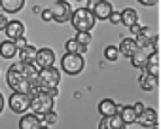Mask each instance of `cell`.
I'll return each instance as SVG.
<instances>
[{
    "instance_id": "6da1fadb",
    "label": "cell",
    "mask_w": 161,
    "mask_h": 129,
    "mask_svg": "<svg viewBox=\"0 0 161 129\" xmlns=\"http://www.w3.org/2000/svg\"><path fill=\"white\" fill-rule=\"evenodd\" d=\"M6 84L12 91L17 93H27L32 97L34 89L40 87L38 86V69L36 64H29V63H12L10 69L6 72Z\"/></svg>"
},
{
    "instance_id": "7a4b0ae2",
    "label": "cell",
    "mask_w": 161,
    "mask_h": 129,
    "mask_svg": "<svg viewBox=\"0 0 161 129\" xmlns=\"http://www.w3.org/2000/svg\"><path fill=\"white\" fill-rule=\"evenodd\" d=\"M53 108H55V97H53L47 89L36 87L34 93H32V97H31V110L42 118V116H46L47 112H51Z\"/></svg>"
},
{
    "instance_id": "3957f363",
    "label": "cell",
    "mask_w": 161,
    "mask_h": 129,
    "mask_svg": "<svg viewBox=\"0 0 161 129\" xmlns=\"http://www.w3.org/2000/svg\"><path fill=\"white\" fill-rule=\"evenodd\" d=\"M95 23H97L95 14L91 12V8H86V6L74 10L72 19H70V25L74 27L76 32H91Z\"/></svg>"
},
{
    "instance_id": "277c9868",
    "label": "cell",
    "mask_w": 161,
    "mask_h": 129,
    "mask_svg": "<svg viewBox=\"0 0 161 129\" xmlns=\"http://www.w3.org/2000/svg\"><path fill=\"white\" fill-rule=\"evenodd\" d=\"M84 69H86V59H84V55H80V53H66L64 51V55L61 59V70L64 74L78 76Z\"/></svg>"
},
{
    "instance_id": "5b68a950",
    "label": "cell",
    "mask_w": 161,
    "mask_h": 129,
    "mask_svg": "<svg viewBox=\"0 0 161 129\" xmlns=\"http://www.w3.org/2000/svg\"><path fill=\"white\" fill-rule=\"evenodd\" d=\"M61 82V70L55 67L49 69H42L38 70V86L44 89H51V87H59Z\"/></svg>"
},
{
    "instance_id": "8992f818",
    "label": "cell",
    "mask_w": 161,
    "mask_h": 129,
    "mask_svg": "<svg viewBox=\"0 0 161 129\" xmlns=\"http://www.w3.org/2000/svg\"><path fill=\"white\" fill-rule=\"evenodd\" d=\"M51 12H53V21L55 23H68L72 19V4L68 2V0H55L53 6H51Z\"/></svg>"
},
{
    "instance_id": "52a82bcc",
    "label": "cell",
    "mask_w": 161,
    "mask_h": 129,
    "mask_svg": "<svg viewBox=\"0 0 161 129\" xmlns=\"http://www.w3.org/2000/svg\"><path fill=\"white\" fill-rule=\"evenodd\" d=\"M8 106H10L12 112L23 116V114H27V110H31V95L14 91L10 95V99H8Z\"/></svg>"
},
{
    "instance_id": "ba28073f",
    "label": "cell",
    "mask_w": 161,
    "mask_h": 129,
    "mask_svg": "<svg viewBox=\"0 0 161 129\" xmlns=\"http://www.w3.org/2000/svg\"><path fill=\"white\" fill-rule=\"evenodd\" d=\"M53 63H55V51L51 48H40L38 49V55H36V69L42 70V69H49L53 67Z\"/></svg>"
},
{
    "instance_id": "9c48e42d",
    "label": "cell",
    "mask_w": 161,
    "mask_h": 129,
    "mask_svg": "<svg viewBox=\"0 0 161 129\" xmlns=\"http://www.w3.org/2000/svg\"><path fill=\"white\" fill-rule=\"evenodd\" d=\"M91 12L95 14V17L99 21H108L112 12H114V6H112V2H108V0H101V2H97L91 8Z\"/></svg>"
},
{
    "instance_id": "30bf717a",
    "label": "cell",
    "mask_w": 161,
    "mask_h": 129,
    "mask_svg": "<svg viewBox=\"0 0 161 129\" xmlns=\"http://www.w3.org/2000/svg\"><path fill=\"white\" fill-rule=\"evenodd\" d=\"M157 84H159V80H157L155 74H152L148 70H140V74H138V86H140L142 91H153L157 87Z\"/></svg>"
},
{
    "instance_id": "8fae6325",
    "label": "cell",
    "mask_w": 161,
    "mask_h": 129,
    "mask_svg": "<svg viewBox=\"0 0 161 129\" xmlns=\"http://www.w3.org/2000/svg\"><path fill=\"white\" fill-rule=\"evenodd\" d=\"M6 38L8 40H19V38H23L25 36V25L21 23V21H17V19H12L10 23H8V27H6Z\"/></svg>"
},
{
    "instance_id": "7c38bea8",
    "label": "cell",
    "mask_w": 161,
    "mask_h": 129,
    "mask_svg": "<svg viewBox=\"0 0 161 129\" xmlns=\"http://www.w3.org/2000/svg\"><path fill=\"white\" fill-rule=\"evenodd\" d=\"M125 127H127V125H125V121L121 120L119 112L114 114V116H104V118H101V121H99V129H125Z\"/></svg>"
},
{
    "instance_id": "4fadbf2b",
    "label": "cell",
    "mask_w": 161,
    "mask_h": 129,
    "mask_svg": "<svg viewBox=\"0 0 161 129\" xmlns=\"http://www.w3.org/2000/svg\"><path fill=\"white\" fill-rule=\"evenodd\" d=\"M42 125H44L42 118H40L38 114H34V112L23 114L21 120H19V129H40Z\"/></svg>"
},
{
    "instance_id": "5bb4252c",
    "label": "cell",
    "mask_w": 161,
    "mask_h": 129,
    "mask_svg": "<svg viewBox=\"0 0 161 129\" xmlns=\"http://www.w3.org/2000/svg\"><path fill=\"white\" fill-rule=\"evenodd\" d=\"M136 123H140L142 127H155L157 125V112H155V108L146 106L144 112L138 116V121Z\"/></svg>"
},
{
    "instance_id": "9a60e30c",
    "label": "cell",
    "mask_w": 161,
    "mask_h": 129,
    "mask_svg": "<svg viewBox=\"0 0 161 129\" xmlns=\"http://www.w3.org/2000/svg\"><path fill=\"white\" fill-rule=\"evenodd\" d=\"M150 53H152V51H148V49H138V51L131 57V64H133L135 69H138V70H146L148 61H150Z\"/></svg>"
},
{
    "instance_id": "2e32d148",
    "label": "cell",
    "mask_w": 161,
    "mask_h": 129,
    "mask_svg": "<svg viewBox=\"0 0 161 129\" xmlns=\"http://www.w3.org/2000/svg\"><path fill=\"white\" fill-rule=\"evenodd\" d=\"M138 49H140V48H138V44H136V38H123L121 44H119V51H121V55L127 57V59H131Z\"/></svg>"
},
{
    "instance_id": "e0dca14e",
    "label": "cell",
    "mask_w": 161,
    "mask_h": 129,
    "mask_svg": "<svg viewBox=\"0 0 161 129\" xmlns=\"http://www.w3.org/2000/svg\"><path fill=\"white\" fill-rule=\"evenodd\" d=\"M99 114H101V118H104V116H114V114H118V110H119V104L116 103V101H112V99H103L101 103H99Z\"/></svg>"
},
{
    "instance_id": "ac0fdd59",
    "label": "cell",
    "mask_w": 161,
    "mask_h": 129,
    "mask_svg": "<svg viewBox=\"0 0 161 129\" xmlns=\"http://www.w3.org/2000/svg\"><path fill=\"white\" fill-rule=\"evenodd\" d=\"M0 8H2L4 14H19L25 8V0H0Z\"/></svg>"
},
{
    "instance_id": "d6986e66",
    "label": "cell",
    "mask_w": 161,
    "mask_h": 129,
    "mask_svg": "<svg viewBox=\"0 0 161 129\" xmlns=\"http://www.w3.org/2000/svg\"><path fill=\"white\" fill-rule=\"evenodd\" d=\"M19 53V48L14 40H4L2 44H0V55H2V59H14L15 55Z\"/></svg>"
},
{
    "instance_id": "ffe728a7",
    "label": "cell",
    "mask_w": 161,
    "mask_h": 129,
    "mask_svg": "<svg viewBox=\"0 0 161 129\" xmlns=\"http://www.w3.org/2000/svg\"><path fill=\"white\" fill-rule=\"evenodd\" d=\"M19 61L21 63H29V64H34V61H36V55H38V49L34 48V46H25V48H21L19 49Z\"/></svg>"
},
{
    "instance_id": "44dd1931",
    "label": "cell",
    "mask_w": 161,
    "mask_h": 129,
    "mask_svg": "<svg viewBox=\"0 0 161 129\" xmlns=\"http://www.w3.org/2000/svg\"><path fill=\"white\" fill-rule=\"evenodd\" d=\"M138 23V12L135 10V8H125V10H121V25L123 27H133V25H136Z\"/></svg>"
},
{
    "instance_id": "7402d4cb",
    "label": "cell",
    "mask_w": 161,
    "mask_h": 129,
    "mask_svg": "<svg viewBox=\"0 0 161 129\" xmlns=\"http://www.w3.org/2000/svg\"><path fill=\"white\" fill-rule=\"evenodd\" d=\"M119 116L121 120L125 121V125H131V123H136L138 121V114L135 110V106H119Z\"/></svg>"
},
{
    "instance_id": "603a6c76",
    "label": "cell",
    "mask_w": 161,
    "mask_h": 129,
    "mask_svg": "<svg viewBox=\"0 0 161 129\" xmlns=\"http://www.w3.org/2000/svg\"><path fill=\"white\" fill-rule=\"evenodd\" d=\"M64 51H66V53H80V55H86L87 46H82L76 38H68V40L64 42Z\"/></svg>"
},
{
    "instance_id": "cb8c5ba5",
    "label": "cell",
    "mask_w": 161,
    "mask_h": 129,
    "mask_svg": "<svg viewBox=\"0 0 161 129\" xmlns=\"http://www.w3.org/2000/svg\"><path fill=\"white\" fill-rule=\"evenodd\" d=\"M146 70L152 72V74H155V76H159V55H157V51L150 53V61H148Z\"/></svg>"
},
{
    "instance_id": "d4e9b609",
    "label": "cell",
    "mask_w": 161,
    "mask_h": 129,
    "mask_svg": "<svg viewBox=\"0 0 161 129\" xmlns=\"http://www.w3.org/2000/svg\"><path fill=\"white\" fill-rule=\"evenodd\" d=\"M119 55H121L119 46H106V48H104V59H106L108 63H116V61L119 59Z\"/></svg>"
},
{
    "instance_id": "484cf974",
    "label": "cell",
    "mask_w": 161,
    "mask_h": 129,
    "mask_svg": "<svg viewBox=\"0 0 161 129\" xmlns=\"http://www.w3.org/2000/svg\"><path fill=\"white\" fill-rule=\"evenodd\" d=\"M57 120H59V116H57V112H55V110H51V112H47L46 116H42V121H44L46 125H55V123H57Z\"/></svg>"
},
{
    "instance_id": "4316f807",
    "label": "cell",
    "mask_w": 161,
    "mask_h": 129,
    "mask_svg": "<svg viewBox=\"0 0 161 129\" xmlns=\"http://www.w3.org/2000/svg\"><path fill=\"white\" fill-rule=\"evenodd\" d=\"M82 46H89L91 44V34L89 32H76V36H74Z\"/></svg>"
},
{
    "instance_id": "83f0119b",
    "label": "cell",
    "mask_w": 161,
    "mask_h": 129,
    "mask_svg": "<svg viewBox=\"0 0 161 129\" xmlns=\"http://www.w3.org/2000/svg\"><path fill=\"white\" fill-rule=\"evenodd\" d=\"M40 15H42V21H46V23L53 21V12H51V8H44Z\"/></svg>"
},
{
    "instance_id": "f1b7e54d",
    "label": "cell",
    "mask_w": 161,
    "mask_h": 129,
    "mask_svg": "<svg viewBox=\"0 0 161 129\" xmlns=\"http://www.w3.org/2000/svg\"><path fill=\"white\" fill-rule=\"evenodd\" d=\"M112 25H121V12H112L110 19H108Z\"/></svg>"
},
{
    "instance_id": "f546056e",
    "label": "cell",
    "mask_w": 161,
    "mask_h": 129,
    "mask_svg": "<svg viewBox=\"0 0 161 129\" xmlns=\"http://www.w3.org/2000/svg\"><path fill=\"white\" fill-rule=\"evenodd\" d=\"M8 17H6V14H0V31H6V27H8Z\"/></svg>"
},
{
    "instance_id": "4dcf8cb0",
    "label": "cell",
    "mask_w": 161,
    "mask_h": 129,
    "mask_svg": "<svg viewBox=\"0 0 161 129\" xmlns=\"http://www.w3.org/2000/svg\"><path fill=\"white\" fill-rule=\"evenodd\" d=\"M129 31H131V32H133L135 36H138V34L142 32V25H140V23H136V25H133V27H129Z\"/></svg>"
},
{
    "instance_id": "1f68e13d",
    "label": "cell",
    "mask_w": 161,
    "mask_h": 129,
    "mask_svg": "<svg viewBox=\"0 0 161 129\" xmlns=\"http://www.w3.org/2000/svg\"><path fill=\"white\" fill-rule=\"evenodd\" d=\"M133 106H135V110H136V114H138V116H140V114L144 112V108H146V106H144V103H140V101H138V103H135Z\"/></svg>"
},
{
    "instance_id": "d6a6232c",
    "label": "cell",
    "mask_w": 161,
    "mask_h": 129,
    "mask_svg": "<svg viewBox=\"0 0 161 129\" xmlns=\"http://www.w3.org/2000/svg\"><path fill=\"white\" fill-rule=\"evenodd\" d=\"M138 4H142V6H155L157 4V0H136Z\"/></svg>"
},
{
    "instance_id": "836d02e7",
    "label": "cell",
    "mask_w": 161,
    "mask_h": 129,
    "mask_svg": "<svg viewBox=\"0 0 161 129\" xmlns=\"http://www.w3.org/2000/svg\"><path fill=\"white\" fill-rule=\"evenodd\" d=\"M15 44H17V48L21 49V48H25V46H29V42H27V38L23 36V38H19V40H15Z\"/></svg>"
},
{
    "instance_id": "e575fe53",
    "label": "cell",
    "mask_w": 161,
    "mask_h": 129,
    "mask_svg": "<svg viewBox=\"0 0 161 129\" xmlns=\"http://www.w3.org/2000/svg\"><path fill=\"white\" fill-rule=\"evenodd\" d=\"M4 106H6V99H4V95H2V93H0V114H2Z\"/></svg>"
},
{
    "instance_id": "d590c367",
    "label": "cell",
    "mask_w": 161,
    "mask_h": 129,
    "mask_svg": "<svg viewBox=\"0 0 161 129\" xmlns=\"http://www.w3.org/2000/svg\"><path fill=\"white\" fill-rule=\"evenodd\" d=\"M47 91H49L53 97H57V95H59V87H51V89H47Z\"/></svg>"
},
{
    "instance_id": "8d00e7d4",
    "label": "cell",
    "mask_w": 161,
    "mask_h": 129,
    "mask_svg": "<svg viewBox=\"0 0 161 129\" xmlns=\"http://www.w3.org/2000/svg\"><path fill=\"white\" fill-rule=\"evenodd\" d=\"M32 10H34V14H42V10H44V8H40V6H34Z\"/></svg>"
},
{
    "instance_id": "74e56055",
    "label": "cell",
    "mask_w": 161,
    "mask_h": 129,
    "mask_svg": "<svg viewBox=\"0 0 161 129\" xmlns=\"http://www.w3.org/2000/svg\"><path fill=\"white\" fill-rule=\"evenodd\" d=\"M74 2H82V4H84V6L87 8V0H74Z\"/></svg>"
},
{
    "instance_id": "f35d334b",
    "label": "cell",
    "mask_w": 161,
    "mask_h": 129,
    "mask_svg": "<svg viewBox=\"0 0 161 129\" xmlns=\"http://www.w3.org/2000/svg\"><path fill=\"white\" fill-rule=\"evenodd\" d=\"M40 129H49V125H46V123H44V125H42Z\"/></svg>"
}]
</instances>
